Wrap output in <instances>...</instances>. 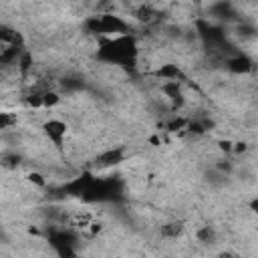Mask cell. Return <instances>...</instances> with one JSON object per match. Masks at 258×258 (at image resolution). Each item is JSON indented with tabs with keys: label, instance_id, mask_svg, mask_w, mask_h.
Returning a JSON list of instances; mask_svg holds the SVG:
<instances>
[{
	"label": "cell",
	"instance_id": "obj_1",
	"mask_svg": "<svg viewBox=\"0 0 258 258\" xmlns=\"http://www.w3.org/2000/svg\"><path fill=\"white\" fill-rule=\"evenodd\" d=\"M97 56L101 60L113 62V64H133L135 56H137V42L129 32L117 34L101 44Z\"/></svg>",
	"mask_w": 258,
	"mask_h": 258
},
{
	"label": "cell",
	"instance_id": "obj_2",
	"mask_svg": "<svg viewBox=\"0 0 258 258\" xmlns=\"http://www.w3.org/2000/svg\"><path fill=\"white\" fill-rule=\"evenodd\" d=\"M87 28L89 32L95 34H109V36H117V34H127L129 24L115 14H101V16H91L87 20Z\"/></svg>",
	"mask_w": 258,
	"mask_h": 258
},
{
	"label": "cell",
	"instance_id": "obj_3",
	"mask_svg": "<svg viewBox=\"0 0 258 258\" xmlns=\"http://www.w3.org/2000/svg\"><path fill=\"white\" fill-rule=\"evenodd\" d=\"M42 129H44V135H46L56 147L62 145V139H64V135H67V123H64V121H60V119H48V121L42 125Z\"/></svg>",
	"mask_w": 258,
	"mask_h": 258
},
{
	"label": "cell",
	"instance_id": "obj_4",
	"mask_svg": "<svg viewBox=\"0 0 258 258\" xmlns=\"http://www.w3.org/2000/svg\"><path fill=\"white\" fill-rule=\"evenodd\" d=\"M161 91L165 93V97L173 103V105H183V93H181V85L179 81H165L161 85Z\"/></svg>",
	"mask_w": 258,
	"mask_h": 258
},
{
	"label": "cell",
	"instance_id": "obj_5",
	"mask_svg": "<svg viewBox=\"0 0 258 258\" xmlns=\"http://www.w3.org/2000/svg\"><path fill=\"white\" fill-rule=\"evenodd\" d=\"M228 69L236 75H244L252 71V58H248L246 54H236L232 58H228Z\"/></svg>",
	"mask_w": 258,
	"mask_h": 258
},
{
	"label": "cell",
	"instance_id": "obj_6",
	"mask_svg": "<svg viewBox=\"0 0 258 258\" xmlns=\"http://www.w3.org/2000/svg\"><path fill=\"white\" fill-rule=\"evenodd\" d=\"M0 42L6 46H22V36L12 26L0 24Z\"/></svg>",
	"mask_w": 258,
	"mask_h": 258
},
{
	"label": "cell",
	"instance_id": "obj_7",
	"mask_svg": "<svg viewBox=\"0 0 258 258\" xmlns=\"http://www.w3.org/2000/svg\"><path fill=\"white\" fill-rule=\"evenodd\" d=\"M155 75H157L159 79H163V81H181V79H183L181 69H179L177 64H173V62H165V64H161V67L157 69Z\"/></svg>",
	"mask_w": 258,
	"mask_h": 258
},
{
	"label": "cell",
	"instance_id": "obj_8",
	"mask_svg": "<svg viewBox=\"0 0 258 258\" xmlns=\"http://www.w3.org/2000/svg\"><path fill=\"white\" fill-rule=\"evenodd\" d=\"M22 52V46H6L0 52V64H12L18 60V54Z\"/></svg>",
	"mask_w": 258,
	"mask_h": 258
},
{
	"label": "cell",
	"instance_id": "obj_9",
	"mask_svg": "<svg viewBox=\"0 0 258 258\" xmlns=\"http://www.w3.org/2000/svg\"><path fill=\"white\" fill-rule=\"evenodd\" d=\"M123 159V151L121 149H109V151H105L101 157H99V163L101 165H115V163H119Z\"/></svg>",
	"mask_w": 258,
	"mask_h": 258
},
{
	"label": "cell",
	"instance_id": "obj_10",
	"mask_svg": "<svg viewBox=\"0 0 258 258\" xmlns=\"http://www.w3.org/2000/svg\"><path fill=\"white\" fill-rule=\"evenodd\" d=\"M181 222H171V224H165L163 228H161V234L163 236H169V238H175V236H179L181 234Z\"/></svg>",
	"mask_w": 258,
	"mask_h": 258
},
{
	"label": "cell",
	"instance_id": "obj_11",
	"mask_svg": "<svg viewBox=\"0 0 258 258\" xmlns=\"http://www.w3.org/2000/svg\"><path fill=\"white\" fill-rule=\"evenodd\" d=\"M214 14L218 18H230L232 16V6L228 2H220V4L214 6Z\"/></svg>",
	"mask_w": 258,
	"mask_h": 258
},
{
	"label": "cell",
	"instance_id": "obj_12",
	"mask_svg": "<svg viewBox=\"0 0 258 258\" xmlns=\"http://www.w3.org/2000/svg\"><path fill=\"white\" fill-rule=\"evenodd\" d=\"M58 101H60V97H58L56 93H52V91H50V93H48V91L42 93V107H52V105H56Z\"/></svg>",
	"mask_w": 258,
	"mask_h": 258
},
{
	"label": "cell",
	"instance_id": "obj_13",
	"mask_svg": "<svg viewBox=\"0 0 258 258\" xmlns=\"http://www.w3.org/2000/svg\"><path fill=\"white\" fill-rule=\"evenodd\" d=\"M16 123V117L10 113H0V129H8Z\"/></svg>",
	"mask_w": 258,
	"mask_h": 258
},
{
	"label": "cell",
	"instance_id": "obj_14",
	"mask_svg": "<svg viewBox=\"0 0 258 258\" xmlns=\"http://www.w3.org/2000/svg\"><path fill=\"white\" fill-rule=\"evenodd\" d=\"M151 16H153V10H151L149 6H141V8L137 10V18H139V20H145V22H147V20H151Z\"/></svg>",
	"mask_w": 258,
	"mask_h": 258
},
{
	"label": "cell",
	"instance_id": "obj_15",
	"mask_svg": "<svg viewBox=\"0 0 258 258\" xmlns=\"http://www.w3.org/2000/svg\"><path fill=\"white\" fill-rule=\"evenodd\" d=\"M198 238H200L202 242H210V240L214 238V230H212L210 226H206V228H202V230L198 232Z\"/></svg>",
	"mask_w": 258,
	"mask_h": 258
},
{
	"label": "cell",
	"instance_id": "obj_16",
	"mask_svg": "<svg viewBox=\"0 0 258 258\" xmlns=\"http://www.w3.org/2000/svg\"><path fill=\"white\" fill-rule=\"evenodd\" d=\"M28 103H30L32 107H42V93L30 95V97H28Z\"/></svg>",
	"mask_w": 258,
	"mask_h": 258
},
{
	"label": "cell",
	"instance_id": "obj_17",
	"mask_svg": "<svg viewBox=\"0 0 258 258\" xmlns=\"http://www.w3.org/2000/svg\"><path fill=\"white\" fill-rule=\"evenodd\" d=\"M28 179H30V181H34L36 185H44V179H42V175H40V173H30V175H28Z\"/></svg>",
	"mask_w": 258,
	"mask_h": 258
},
{
	"label": "cell",
	"instance_id": "obj_18",
	"mask_svg": "<svg viewBox=\"0 0 258 258\" xmlns=\"http://www.w3.org/2000/svg\"><path fill=\"white\" fill-rule=\"evenodd\" d=\"M183 125H185V121H183V119H175V121H171V123H169V129H171V131H175V129H179V127H183Z\"/></svg>",
	"mask_w": 258,
	"mask_h": 258
},
{
	"label": "cell",
	"instance_id": "obj_19",
	"mask_svg": "<svg viewBox=\"0 0 258 258\" xmlns=\"http://www.w3.org/2000/svg\"><path fill=\"white\" fill-rule=\"evenodd\" d=\"M230 145H232L230 141H222V143H220V147H222V149H226V151H230V149H232Z\"/></svg>",
	"mask_w": 258,
	"mask_h": 258
},
{
	"label": "cell",
	"instance_id": "obj_20",
	"mask_svg": "<svg viewBox=\"0 0 258 258\" xmlns=\"http://www.w3.org/2000/svg\"><path fill=\"white\" fill-rule=\"evenodd\" d=\"M234 151H246V145H244V143H236Z\"/></svg>",
	"mask_w": 258,
	"mask_h": 258
}]
</instances>
